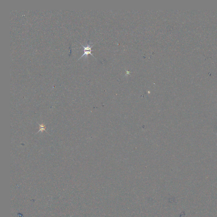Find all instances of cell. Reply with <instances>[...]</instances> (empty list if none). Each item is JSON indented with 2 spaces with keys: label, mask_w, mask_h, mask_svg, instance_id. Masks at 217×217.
Segmentation results:
<instances>
[{
  "label": "cell",
  "mask_w": 217,
  "mask_h": 217,
  "mask_svg": "<svg viewBox=\"0 0 217 217\" xmlns=\"http://www.w3.org/2000/svg\"><path fill=\"white\" fill-rule=\"evenodd\" d=\"M80 44H81V45H82V46L83 47L84 53L83 54V55L78 59V60L82 58V57L84 56H85V58H87V56H88V54H91V55L92 56H93L95 58V57L94 56H93V55L91 53L92 51V47H93V46L94 45V44L92 45H91V44H87L85 46H84V45H83L81 43H80Z\"/></svg>",
  "instance_id": "obj_1"
}]
</instances>
